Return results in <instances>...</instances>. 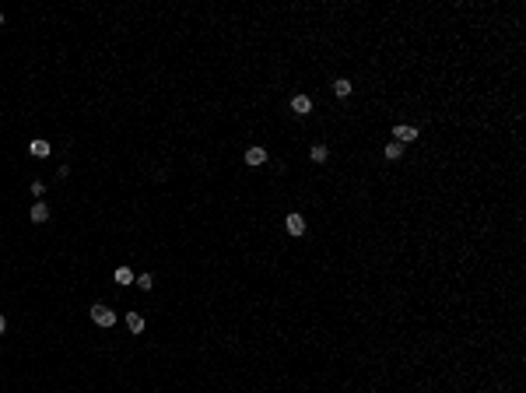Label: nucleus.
<instances>
[{
  "label": "nucleus",
  "instance_id": "1",
  "mask_svg": "<svg viewBox=\"0 0 526 393\" xmlns=\"http://www.w3.org/2000/svg\"><path fill=\"white\" fill-rule=\"evenodd\" d=\"M92 320H95L98 327H112V323H116V312H112L109 305H92Z\"/></svg>",
  "mask_w": 526,
  "mask_h": 393
},
{
  "label": "nucleus",
  "instance_id": "2",
  "mask_svg": "<svg viewBox=\"0 0 526 393\" xmlns=\"http://www.w3.org/2000/svg\"><path fill=\"white\" fill-rule=\"evenodd\" d=\"M291 112H295V116H309V112H312V98H309V95H295V98H291Z\"/></svg>",
  "mask_w": 526,
  "mask_h": 393
},
{
  "label": "nucleus",
  "instance_id": "3",
  "mask_svg": "<svg viewBox=\"0 0 526 393\" xmlns=\"http://www.w3.org/2000/svg\"><path fill=\"white\" fill-rule=\"evenodd\" d=\"M393 137H396V144H407V141H418V130L414 127H393Z\"/></svg>",
  "mask_w": 526,
  "mask_h": 393
},
{
  "label": "nucleus",
  "instance_id": "4",
  "mask_svg": "<svg viewBox=\"0 0 526 393\" xmlns=\"http://www.w3.org/2000/svg\"><path fill=\"white\" fill-rule=\"evenodd\" d=\"M285 228H288L291 235H302V232H305V218H302V214H288V218H285Z\"/></svg>",
  "mask_w": 526,
  "mask_h": 393
},
{
  "label": "nucleus",
  "instance_id": "5",
  "mask_svg": "<svg viewBox=\"0 0 526 393\" xmlns=\"http://www.w3.org/2000/svg\"><path fill=\"white\" fill-rule=\"evenodd\" d=\"M263 162H267V151H263V147H249V151H246V165L256 169V165H263Z\"/></svg>",
  "mask_w": 526,
  "mask_h": 393
},
{
  "label": "nucleus",
  "instance_id": "6",
  "mask_svg": "<svg viewBox=\"0 0 526 393\" xmlns=\"http://www.w3.org/2000/svg\"><path fill=\"white\" fill-rule=\"evenodd\" d=\"M28 151L35 154V158H46V154H49V141H32Z\"/></svg>",
  "mask_w": 526,
  "mask_h": 393
},
{
  "label": "nucleus",
  "instance_id": "7",
  "mask_svg": "<svg viewBox=\"0 0 526 393\" xmlns=\"http://www.w3.org/2000/svg\"><path fill=\"white\" fill-rule=\"evenodd\" d=\"M32 221H35V225L49 221V207H46V204H35V207H32Z\"/></svg>",
  "mask_w": 526,
  "mask_h": 393
},
{
  "label": "nucleus",
  "instance_id": "8",
  "mask_svg": "<svg viewBox=\"0 0 526 393\" xmlns=\"http://www.w3.org/2000/svg\"><path fill=\"white\" fill-rule=\"evenodd\" d=\"M127 327H130L134 334H141V330H144V316H141V312H127Z\"/></svg>",
  "mask_w": 526,
  "mask_h": 393
},
{
  "label": "nucleus",
  "instance_id": "9",
  "mask_svg": "<svg viewBox=\"0 0 526 393\" xmlns=\"http://www.w3.org/2000/svg\"><path fill=\"white\" fill-rule=\"evenodd\" d=\"M116 285H134V270H130V267H119V270H116Z\"/></svg>",
  "mask_w": 526,
  "mask_h": 393
},
{
  "label": "nucleus",
  "instance_id": "10",
  "mask_svg": "<svg viewBox=\"0 0 526 393\" xmlns=\"http://www.w3.org/2000/svg\"><path fill=\"white\" fill-rule=\"evenodd\" d=\"M400 154H403V144H396V141H389V144H386V158H389V162H396V158H400Z\"/></svg>",
  "mask_w": 526,
  "mask_h": 393
},
{
  "label": "nucleus",
  "instance_id": "11",
  "mask_svg": "<svg viewBox=\"0 0 526 393\" xmlns=\"http://www.w3.org/2000/svg\"><path fill=\"white\" fill-rule=\"evenodd\" d=\"M334 92L344 98V95H351V81H347V77H337V81H334Z\"/></svg>",
  "mask_w": 526,
  "mask_h": 393
},
{
  "label": "nucleus",
  "instance_id": "12",
  "mask_svg": "<svg viewBox=\"0 0 526 393\" xmlns=\"http://www.w3.org/2000/svg\"><path fill=\"white\" fill-rule=\"evenodd\" d=\"M134 285H141L144 292H151V288H154V278H151V274H141V278H134Z\"/></svg>",
  "mask_w": 526,
  "mask_h": 393
},
{
  "label": "nucleus",
  "instance_id": "13",
  "mask_svg": "<svg viewBox=\"0 0 526 393\" xmlns=\"http://www.w3.org/2000/svg\"><path fill=\"white\" fill-rule=\"evenodd\" d=\"M309 154H312V162H327V147H323V144H316Z\"/></svg>",
  "mask_w": 526,
  "mask_h": 393
},
{
  "label": "nucleus",
  "instance_id": "14",
  "mask_svg": "<svg viewBox=\"0 0 526 393\" xmlns=\"http://www.w3.org/2000/svg\"><path fill=\"white\" fill-rule=\"evenodd\" d=\"M4 330H7V320H4V316H0V334H4Z\"/></svg>",
  "mask_w": 526,
  "mask_h": 393
},
{
  "label": "nucleus",
  "instance_id": "15",
  "mask_svg": "<svg viewBox=\"0 0 526 393\" xmlns=\"http://www.w3.org/2000/svg\"><path fill=\"white\" fill-rule=\"evenodd\" d=\"M0 25H4V14H0Z\"/></svg>",
  "mask_w": 526,
  "mask_h": 393
}]
</instances>
